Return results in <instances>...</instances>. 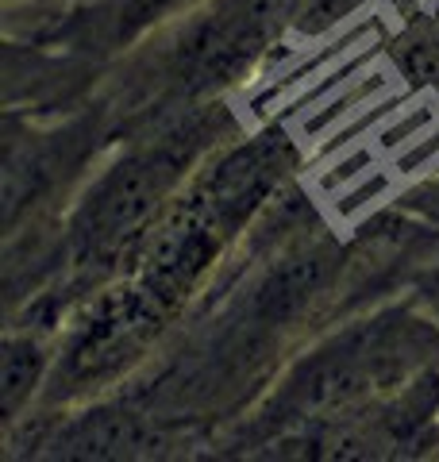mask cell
<instances>
[{"label": "cell", "mask_w": 439, "mask_h": 462, "mask_svg": "<svg viewBox=\"0 0 439 462\" xmlns=\"http://www.w3.org/2000/svg\"><path fill=\"white\" fill-rule=\"evenodd\" d=\"M154 431L131 412H85L54 439V455L66 458H124L143 455Z\"/></svg>", "instance_id": "8992f818"}, {"label": "cell", "mask_w": 439, "mask_h": 462, "mask_svg": "<svg viewBox=\"0 0 439 462\" xmlns=\"http://www.w3.org/2000/svg\"><path fill=\"white\" fill-rule=\"evenodd\" d=\"M182 0H124L120 8V35H139L143 27L163 20L170 8H178Z\"/></svg>", "instance_id": "ba28073f"}, {"label": "cell", "mask_w": 439, "mask_h": 462, "mask_svg": "<svg viewBox=\"0 0 439 462\" xmlns=\"http://www.w3.org/2000/svg\"><path fill=\"white\" fill-rule=\"evenodd\" d=\"M304 0H212L178 42V78L204 93L243 78Z\"/></svg>", "instance_id": "277c9868"}, {"label": "cell", "mask_w": 439, "mask_h": 462, "mask_svg": "<svg viewBox=\"0 0 439 462\" xmlns=\"http://www.w3.org/2000/svg\"><path fill=\"white\" fill-rule=\"evenodd\" d=\"M340 266V247L332 239H304L301 247H293L289 254L277 258V266L270 270V278L258 289V312L270 320H285L297 309L309 305V297L316 289H324L328 278Z\"/></svg>", "instance_id": "5b68a950"}, {"label": "cell", "mask_w": 439, "mask_h": 462, "mask_svg": "<svg viewBox=\"0 0 439 462\" xmlns=\"http://www.w3.org/2000/svg\"><path fill=\"white\" fill-rule=\"evenodd\" d=\"M220 127V112L193 116L178 132L124 154L100 178L70 220V254L81 270H108L120 254L139 247L170 197L182 189L189 166L204 154Z\"/></svg>", "instance_id": "7a4b0ae2"}, {"label": "cell", "mask_w": 439, "mask_h": 462, "mask_svg": "<svg viewBox=\"0 0 439 462\" xmlns=\"http://www.w3.org/2000/svg\"><path fill=\"white\" fill-rule=\"evenodd\" d=\"M401 339V324L382 320L347 331L293 370L277 409L289 412V420H328L335 412H347L355 401L401 382L408 363Z\"/></svg>", "instance_id": "3957f363"}, {"label": "cell", "mask_w": 439, "mask_h": 462, "mask_svg": "<svg viewBox=\"0 0 439 462\" xmlns=\"http://www.w3.org/2000/svg\"><path fill=\"white\" fill-rule=\"evenodd\" d=\"M47 343L35 331H12L5 339V358H0V409L5 420L20 412V404L32 397L42 370H47Z\"/></svg>", "instance_id": "52a82bcc"}, {"label": "cell", "mask_w": 439, "mask_h": 462, "mask_svg": "<svg viewBox=\"0 0 439 462\" xmlns=\"http://www.w3.org/2000/svg\"><path fill=\"white\" fill-rule=\"evenodd\" d=\"M297 151L285 132H266L228 151L204 170L139 243L131 285L154 312L170 316L209 273L220 251L243 231V224L282 189Z\"/></svg>", "instance_id": "6da1fadb"}, {"label": "cell", "mask_w": 439, "mask_h": 462, "mask_svg": "<svg viewBox=\"0 0 439 462\" xmlns=\"http://www.w3.org/2000/svg\"><path fill=\"white\" fill-rule=\"evenodd\" d=\"M359 5H366V0H309V5H304V16H301V27L304 32H324L328 23L347 16V12L359 8Z\"/></svg>", "instance_id": "9c48e42d"}]
</instances>
